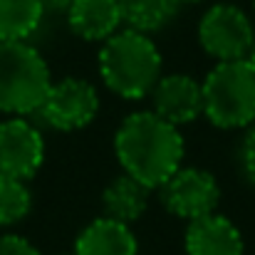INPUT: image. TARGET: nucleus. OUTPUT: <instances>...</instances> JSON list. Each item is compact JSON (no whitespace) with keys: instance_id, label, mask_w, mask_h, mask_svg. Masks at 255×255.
Returning a JSON list of instances; mask_svg holds the SVG:
<instances>
[{"instance_id":"obj_17","label":"nucleus","mask_w":255,"mask_h":255,"mask_svg":"<svg viewBox=\"0 0 255 255\" xmlns=\"http://www.w3.org/2000/svg\"><path fill=\"white\" fill-rule=\"evenodd\" d=\"M238 164L243 171V178L255 186V124L248 127V131L243 134L241 141V151H238Z\"/></svg>"},{"instance_id":"obj_21","label":"nucleus","mask_w":255,"mask_h":255,"mask_svg":"<svg viewBox=\"0 0 255 255\" xmlns=\"http://www.w3.org/2000/svg\"><path fill=\"white\" fill-rule=\"evenodd\" d=\"M248 62L253 65V70H255V45H253V50H251V55H248Z\"/></svg>"},{"instance_id":"obj_1","label":"nucleus","mask_w":255,"mask_h":255,"mask_svg":"<svg viewBox=\"0 0 255 255\" xmlns=\"http://www.w3.org/2000/svg\"><path fill=\"white\" fill-rule=\"evenodd\" d=\"M114 154L124 173L149 188H159L176 169L183 166L186 144L178 127L154 112L129 114L114 134Z\"/></svg>"},{"instance_id":"obj_7","label":"nucleus","mask_w":255,"mask_h":255,"mask_svg":"<svg viewBox=\"0 0 255 255\" xmlns=\"http://www.w3.org/2000/svg\"><path fill=\"white\" fill-rule=\"evenodd\" d=\"M37 112L52 129L77 131L94 122L99 112V92L82 77H65L60 82H52Z\"/></svg>"},{"instance_id":"obj_2","label":"nucleus","mask_w":255,"mask_h":255,"mask_svg":"<svg viewBox=\"0 0 255 255\" xmlns=\"http://www.w3.org/2000/svg\"><path fill=\"white\" fill-rule=\"evenodd\" d=\"M99 75L109 92L122 99H144L164 75V60L151 35L122 27L102 42Z\"/></svg>"},{"instance_id":"obj_20","label":"nucleus","mask_w":255,"mask_h":255,"mask_svg":"<svg viewBox=\"0 0 255 255\" xmlns=\"http://www.w3.org/2000/svg\"><path fill=\"white\" fill-rule=\"evenodd\" d=\"M196 2H203V0H178V5H196Z\"/></svg>"},{"instance_id":"obj_5","label":"nucleus","mask_w":255,"mask_h":255,"mask_svg":"<svg viewBox=\"0 0 255 255\" xmlns=\"http://www.w3.org/2000/svg\"><path fill=\"white\" fill-rule=\"evenodd\" d=\"M198 42L216 62L248 60L255 45L253 20L233 2H216L201 15Z\"/></svg>"},{"instance_id":"obj_22","label":"nucleus","mask_w":255,"mask_h":255,"mask_svg":"<svg viewBox=\"0 0 255 255\" xmlns=\"http://www.w3.org/2000/svg\"><path fill=\"white\" fill-rule=\"evenodd\" d=\"M253 2H255V0H253Z\"/></svg>"},{"instance_id":"obj_10","label":"nucleus","mask_w":255,"mask_h":255,"mask_svg":"<svg viewBox=\"0 0 255 255\" xmlns=\"http://www.w3.org/2000/svg\"><path fill=\"white\" fill-rule=\"evenodd\" d=\"M186 255H243L246 243L233 221L221 213H208L188 221L183 236Z\"/></svg>"},{"instance_id":"obj_12","label":"nucleus","mask_w":255,"mask_h":255,"mask_svg":"<svg viewBox=\"0 0 255 255\" xmlns=\"http://www.w3.org/2000/svg\"><path fill=\"white\" fill-rule=\"evenodd\" d=\"M75 255H139V241L131 226L114 218H97L75 241Z\"/></svg>"},{"instance_id":"obj_16","label":"nucleus","mask_w":255,"mask_h":255,"mask_svg":"<svg viewBox=\"0 0 255 255\" xmlns=\"http://www.w3.org/2000/svg\"><path fill=\"white\" fill-rule=\"evenodd\" d=\"M32 208V193L27 188V181L0 176V228H10L27 218Z\"/></svg>"},{"instance_id":"obj_3","label":"nucleus","mask_w":255,"mask_h":255,"mask_svg":"<svg viewBox=\"0 0 255 255\" xmlns=\"http://www.w3.org/2000/svg\"><path fill=\"white\" fill-rule=\"evenodd\" d=\"M203 87V117L218 129H248L255 124V70L248 60L218 62Z\"/></svg>"},{"instance_id":"obj_19","label":"nucleus","mask_w":255,"mask_h":255,"mask_svg":"<svg viewBox=\"0 0 255 255\" xmlns=\"http://www.w3.org/2000/svg\"><path fill=\"white\" fill-rule=\"evenodd\" d=\"M75 0H42V10L47 12H57V15H67V10L72 7Z\"/></svg>"},{"instance_id":"obj_18","label":"nucleus","mask_w":255,"mask_h":255,"mask_svg":"<svg viewBox=\"0 0 255 255\" xmlns=\"http://www.w3.org/2000/svg\"><path fill=\"white\" fill-rule=\"evenodd\" d=\"M0 255H42L27 238L15 236V233H2L0 236Z\"/></svg>"},{"instance_id":"obj_8","label":"nucleus","mask_w":255,"mask_h":255,"mask_svg":"<svg viewBox=\"0 0 255 255\" xmlns=\"http://www.w3.org/2000/svg\"><path fill=\"white\" fill-rule=\"evenodd\" d=\"M45 161V139L22 117L0 124V176L30 181Z\"/></svg>"},{"instance_id":"obj_14","label":"nucleus","mask_w":255,"mask_h":255,"mask_svg":"<svg viewBox=\"0 0 255 255\" xmlns=\"http://www.w3.org/2000/svg\"><path fill=\"white\" fill-rule=\"evenodd\" d=\"M127 27L154 35L164 30L178 12V0H119Z\"/></svg>"},{"instance_id":"obj_11","label":"nucleus","mask_w":255,"mask_h":255,"mask_svg":"<svg viewBox=\"0 0 255 255\" xmlns=\"http://www.w3.org/2000/svg\"><path fill=\"white\" fill-rule=\"evenodd\" d=\"M65 17L70 30L87 42H104L124 25L119 0H75Z\"/></svg>"},{"instance_id":"obj_9","label":"nucleus","mask_w":255,"mask_h":255,"mask_svg":"<svg viewBox=\"0 0 255 255\" xmlns=\"http://www.w3.org/2000/svg\"><path fill=\"white\" fill-rule=\"evenodd\" d=\"M149 97L154 104L151 112L173 127L191 124L203 114V87L198 80L183 72L161 75Z\"/></svg>"},{"instance_id":"obj_4","label":"nucleus","mask_w":255,"mask_h":255,"mask_svg":"<svg viewBox=\"0 0 255 255\" xmlns=\"http://www.w3.org/2000/svg\"><path fill=\"white\" fill-rule=\"evenodd\" d=\"M52 87L45 57L27 40L0 42V112L25 117L40 109Z\"/></svg>"},{"instance_id":"obj_6","label":"nucleus","mask_w":255,"mask_h":255,"mask_svg":"<svg viewBox=\"0 0 255 255\" xmlns=\"http://www.w3.org/2000/svg\"><path fill=\"white\" fill-rule=\"evenodd\" d=\"M159 191L166 211L183 221H196L201 216L216 213L221 203V186L216 176L196 166L176 169L159 186Z\"/></svg>"},{"instance_id":"obj_13","label":"nucleus","mask_w":255,"mask_h":255,"mask_svg":"<svg viewBox=\"0 0 255 255\" xmlns=\"http://www.w3.org/2000/svg\"><path fill=\"white\" fill-rule=\"evenodd\" d=\"M149 198H151V188L146 183H141L139 178L129 173H122L107 183L102 193V208L107 218L131 226L146 213Z\"/></svg>"},{"instance_id":"obj_15","label":"nucleus","mask_w":255,"mask_h":255,"mask_svg":"<svg viewBox=\"0 0 255 255\" xmlns=\"http://www.w3.org/2000/svg\"><path fill=\"white\" fill-rule=\"evenodd\" d=\"M42 17V0H0V42L27 40Z\"/></svg>"}]
</instances>
